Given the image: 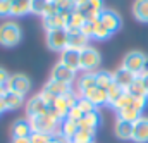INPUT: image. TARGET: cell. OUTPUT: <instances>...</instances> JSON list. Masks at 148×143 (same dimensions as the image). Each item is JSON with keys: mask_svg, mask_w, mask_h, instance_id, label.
<instances>
[{"mask_svg": "<svg viewBox=\"0 0 148 143\" xmlns=\"http://www.w3.org/2000/svg\"><path fill=\"white\" fill-rule=\"evenodd\" d=\"M23 40V30L16 21H3L0 24V45L5 48H12L19 45Z\"/></svg>", "mask_w": 148, "mask_h": 143, "instance_id": "1", "label": "cell"}, {"mask_svg": "<svg viewBox=\"0 0 148 143\" xmlns=\"http://www.w3.org/2000/svg\"><path fill=\"white\" fill-rule=\"evenodd\" d=\"M147 66H148V57L140 50H131L122 59V67L127 69L129 72H133V74H136V76H140L141 72L147 71Z\"/></svg>", "mask_w": 148, "mask_h": 143, "instance_id": "2", "label": "cell"}, {"mask_svg": "<svg viewBox=\"0 0 148 143\" xmlns=\"http://www.w3.org/2000/svg\"><path fill=\"white\" fill-rule=\"evenodd\" d=\"M45 41L47 47L53 52H64L69 45V33L66 28H59V30H50L45 33Z\"/></svg>", "mask_w": 148, "mask_h": 143, "instance_id": "3", "label": "cell"}, {"mask_svg": "<svg viewBox=\"0 0 148 143\" xmlns=\"http://www.w3.org/2000/svg\"><path fill=\"white\" fill-rule=\"evenodd\" d=\"M31 122L33 131H40V133H47V135H55L60 129V122L53 117H50L48 114H41L36 117H28Z\"/></svg>", "mask_w": 148, "mask_h": 143, "instance_id": "4", "label": "cell"}, {"mask_svg": "<svg viewBox=\"0 0 148 143\" xmlns=\"http://www.w3.org/2000/svg\"><path fill=\"white\" fill-rule=\"evenodd\" d=\"M100 64H102V55L95 47L88 45L86 48L81 50V71L83 72H95L100 67Z\"/></svg>", "mask_w": 148, "mask_h": 143, "instance_id": "5", "label": "cell"}, {"mask_svg": "<svg viewBox=\"0 0 148 143\" xmlns=\"http://www.w3.org/2000/svg\"><path fill=\"white\" fill-rule=\"evenodd\" d=\"M5 90L26 97V93L31 90V79H29L26 74H21V72L10 74L9 79H7V83H5Z\"/></svg>", "mask_w": 148, "mask_h": 143, "instance_id": "6", "label": "cell"}, {"mask_svg": "<svg viewBox=\"0 0 148 143\" xmlns=\"http://www.w3.org/2000/svg\"><path fill=\"white\" fill-rule=\"evenodd\" d=\"M77 98H79V95L76 93V90H73L71 93H67V95H64V97H57L55 100H53V110L57 112V116L60 117V121H64L66 117H67V114H69V110L77 104Z\"/></svg>", "mask_w": 148, "mask_h": 143, "instance_id": "7", "label": "cell"}, {"mask_svg": "<svg viewBox=\"0 0 148 143\" xmlns=\"http://www.w3.org/2000/svg\"><path fill=\"white\" fill-rule=\"evenodd\" d=\"M98 21L110 31L112 35L115 33V31H119L121 30V26H122V19H121V16H119V12L117 10H114V9H103L102 12H100V16H98Z\"/></svg>", "mask_w": 148, "mask_h": 143, "instance_id": "8", "label": "cell"}, {"mask_svg": "<svg viewBox=\"0 0 148 143\" xmlns=\"http://www.w3.org/2000/svg\"><path fill=\"white\" fill-rule=\"evenodd\" d=\"M59 62H62L64 66H67L69 69H73L74 72L81 71V52L67 47L64 52H60V59Z\"/></svg>", "mask_w": 148, "mask_h": 143, "instance_id": "9", "label": "cell"}, {"mask_svg": "<svg viewBox=\"0 0 148 143\" xmlns=\"http://www.w3.org/2000/svg\"><path fill=\"white\" fill-rule=\"evenodd\" d=\"M47 110H48V104L43 100V97L40 93L33 95L26 102V114H28V117H36V116H41V114H47Z\"/></svg>", "mask_w": 148, "mask_h": 143, "instance_id": "10", "label": "cell"}, {"mask_svg": "<svg viewBox=\"0 0 148 143\" xmlns=\"http://www.w3.org/2000/svg\"><path fill=\"white\" fill-rule=\"evenodd\" d=\"M50 78L52 79H57V81H62V83H67V85H73L74 81H76V72L73 69H69L67 66H64L62 62H57L52 67Z\"/></svg>", "mask_w": 148, "mask_h": 143, "instance_id": "11", "label": "cell"}, {"mask_svg": "<svg viewBox=\"0 0 148 143\" xmlns=\"http://www.w3.org/2000/svg\"><path fill=\"white\" fill-rule=\"evenodd\" d=\"M134 143H148V117L141 116L136 122H133V138Z\"/></svg>", "mask_w": 148, "mask_h": 143, "instance_id": "12", "label": "cell"}, {"mask_svg": "<svg viewBox=\"0 0 148 143\" xmlns=\"http://www.w3.org/2000/svg\"><path fill=\"white\" fill-rule=\"evenodd\" d=\"M81 97H83V98H86V100H90V102H91L97 109L109 104L107 90H103V88H100V86H95V88L88 90V91H86V93H83Z\"/></svg>", "mask_w": 148, "mask_h": 143, "instance_id": "13", "label": "cell"}, {"mask_svg": "<svg viewBox=\"0 0 148 143\" xmlns=\"http://www.w3.org/2000/svg\"><path fill=\"white\" fill-rule=\"evenodd\" d=\"M95 86H97V72H83L76 79V93L79 97Z\"/></svg>", "mask_w": 148, "mask_h": 143, "instance_id": "14", "label": "cell"}, {"mask_svg": "<svg viewBox=\"0 0 148 143\" xmlns=\"http://www.w3.org/2000/svg\"><path fill=\"white\" fill-rule=\"evenodd\" d=\"M31 133H33V128L28 117H21L12 122V138H29Z\"/></svg>", "mask_w": 148, "mask_h": 143, "instance_id": "15", "label": "cell"}, {"mask_svg": "<svg viewBox=\"0 0 148 143\" xmlns=\"http://www.w3.org/2000/svg\"><path fill=\"white\" fill-rule=\"evenodd\" d=\"M43 90H47L53 97H64V95H67V93L73 91V85H67V83H62V81H57V79H52L50 78L45 83Z\"/></svg>", "mask_w": 148, "mask_h": 143, "instance_id": "16", "label": "cell"}, {"mask_svg": "<svg viewBox=\"0 0 148 143\" xmlns=\"http://www.w3.org/2000/svg\"><path fill=\"white\" fill-rule=\"evenodd\" d=\"M112 76H114V83H115V85H119V86H121V88H124V90H127V88L134 83V79L138 78L136 74L129 72L127 69H124L122 66L112 72Z\"/></svg>", "mask_w": 148, "mask_h": 143, "instance_id": "17", "label": "cell"}, {"mask_svg": "<svg viewBox=\"0 0 148 143\" xmlns=\"http://www.w3.org/2000/svg\"><path fill=\"white\" fill-rule=\"evenodd\" d=\"M77 124H79V128H83V129L97 131V128L102 124V116H100V112H98V110L90 112V114H84Z\"/></svg>", "mask_w": 148, "mask_h": 143, "instance_id": "18", "label": "cell"}, {"mask_svg": "<svg viewBox=\"0 0 148 143\" xmlns=\"http://www.w3.org/2000/svg\"><path fill=\"white\" fill-rule=\"evenodd\" d=\"M114 133L119 140L122 142H127L133 138V122H127V121H122V119H117L115 124H114Z\"/></svg>", "mask_w": 148, "mask_h": 143, "instance_id": "19", "label": "cell"}, {"mask_svg": "<svg viewBox=\"0 0 148 143\" xmlns=\"http://www.w3.org/2000/svg\"><path fill=\"white\" fill-rule=\"evenodd\" d=\"M2 100H3V105L7 110H16V109L24 105V97L19 93L9 91V90H5V93L2 95Z\"/></svg>", "mask_w": 148, "mask_h": 143, "instance_id": "20", "label": "cell"}, {"mask_svg": "<svg viewBox=\"0 0 148 143\" xmlns=\"http://www.w3.org/2000/svg\"><path fill=\"white\" fill-rule=\"evenodd\" d=\"M67 33H69V45L67 47L76 48V50L81 52L83 48H86L90 45V38L84 36L81 31H67Z\"/></svg>", "mask_w": 148, "mask_h": 143, "instance_id": "21", "label": "cell"}, {"mask_svg": "<svg viewBox=\"0 0 148 143\" xmlns=\"http://www.w3.org/2000/svg\"><path fill=\"white\" fill-rule=\"evenodd\" d=\"M133 16L140 23H148V0H134Z\"/></svg>", "mask_w": 148, "mask_h": 143, "instance_id": "22", "label": "cell"}, {"mask_svg": "<svg viewBox=\"0 0 148 143\" xmlns=\"http://www.w3.org/2000/svg\"><path fill=\"white\" fill-rule=\"evenodd\" d=\"M84 23H86V17H84L77 9H74L73 14H71V17H69V23H67L66 30H67V31H81V28H83Z\"/></svg>", "mask_w": 148, "mask_h": 143, "instance_id": "23", "label": "cell"}, {"mask_svg": "<svg viewBox=\"0 0 148 143\" xmlns=\"http://www.w3.org/2000/svg\"><path fill=\"white\" fill-rule=\"evenodd\" d=\"M77 129H79V124L76 122V121H73V119H69V117H66L62 122H60V133L67 138V140H73L74 135L77 133Z\"/></svg>", "mask_w": 148, "mask_h": 143, "instance_id": "24", "label": "cell"}, {"mask_svg": "<svg viewBox=\"0 0 148 143\" xmlns=\"http://www.w3.org/2000/svg\"><path fill=\"white\" fill-rule=\"evenodd\" d=\"M140 117H141V112L133 107V104L129 107L117 110V119H122V121H127V122H136Z\"/></svg>", "mask_w": 148, "mask_h": 143, "instance_id": "25", "label": "cell"}, {"mask_svg": "<svg viewBox=\"0 0 148 143\" xmlns=\"http://www.w3.org/2000/svg\"><path fill=\"white\" fill-rule=\"evenodd\" d=\"M126 91H127L133 98H148V93H147V90H145V86H143V81H141L140 76L134 79V83H133Z\"/></svg>", "mask_w": 148, "mask_h": 143, "instance_id": "26", "label": "cell"}, {"mask_svg": "<svg viewBox=\"0 0 148 143\" xmlns=\"http://www.w3.org/2000/svg\"><path fill=\"white\" fill-rule=\"evenodd\" d=\"M31 12V0H14L12 2V16H26Z\"/></svg>", "mask_w": 148, "mask_h": 143, "instance_id": "27", "label": "cell"}, {"mask_svg": "<svg viewBox=\"0 0 148 143\" xmlns=\"http://www.w3.org/2000/svg\"><path fill=\"white\" fill-rule=\"evenodd\" d=\"M95 133L97 131H90V129H83L79 128L77 133L74 135L71 143H95Z\"/></svg>", "mask_w": 148, "mask_h": 143, "instance_id": "28", "label": "cell"}, {"mask_svg": "<svg viewBox=\"0 0 148 143\" xmlns=\"http://www.w3.org/2000/svg\"><path fill=\"white\" fill-rule=\"evenodd\" d=\"M112 85H114V76L109 71H97V86L103 88V90H109Z\"/></svg>", "mask_w": 148, "mask_h": 143, "instance_id": "29", "label": "cell"}, {"mask_svg": "<svg viewBox=\"0 0 148 143\" xmlns=\"http://www.w3.org/2000/svg\"><path fill=\"white\" fill-rule=\"evenodd\" d=\"M124 93H126V90H124V88H121L119 85H115V83H114L110 88L107 90V97H109V104H107V105L114 107V105L119 102V98H121Z\"/></svg>", "mask_w": 148, "mask_h": 143, "instance_id": "30", "label": "cell"}, {"mask_svg": "<svg viewBox=\"0 0 148 143\" xmlns=\"http://www.w3.org/2000/svg\"><path fill=\"white\" fill-rule=\"evenodd\" d=\"M112 36V33L97 19L95 21V33H93V40H98V41H105V40H109Z\"/></svg>", "mask_w": 148, "mask_h": 143, "instance_id": "31", "label": "cell"}, {"mask_svg": "<svg viewBox=\"0 0 148 143\" xmlns=\"http://www.w3.org/2000/svg\"><path fill=\"white\" fill-rule=\"evenodd\" d=\"M50 0H31V14H36V16H43L47 5H48Z\"/></svg>", "mask_w": 148, "mask_h": 143, "instance_id": "32", "label": "cell"}, {"mask_svg": "<svg viewBox=\"0 0 148 143\" xmlns=\"http://www.w3.org/2000/svg\"><path fill=\"white\" fill-rule=\"evenodd\" d=\"M133 100H134V98H133V97H131V95L126 91V93H124V95L119 98V102H117V104H115L112 109H114L115 112H117V110H121V109H126V107H129V105L133 104Z\"/></svg>", "mask_w": 148, "mask_h": 143, "instance_id": "33", "label": "cell"}, {"mask_svg": "<svg viewBox=\"0 0 148 143\" xmlns=\"http://www.w3.org/2000/svg\"><path fill=\"white\" fill-rule=\"evenodd\" d=\"M77 107L83 110V114H90V112L98 110V109L95 107L90 100H86V98H83V97H79V98H77Z\"/></svg>", "mask_w": 148, "mask_h": 143, "instance_id": "34", "label": "cell"}, {"mask_svg": "<svg viewBox=\"0 0 148 143\" xmlns=\"http://www.w3.org/2000/svg\"><path fill=\"white\" fill-rule=\"evenodd\" d=\"M50 140H52V135L40 133V131H33L31 136H29V142L31 143H48Z\"/></svg>", "mask_w": 148, "mask_h": 143, "instance_id": "35", "label": "cell"}, {"mask_svg": "<svg viewBox=\"0 0 148 143\" xmlns=\"http://www.w3.org/2000/svg\"><path fill=\"white\" fill-rule=\"evenodd\" d=\"M12 16V2L0 0V17H10Z\"/></svg>", "mask_w": 148, "mask_h": 143, "instance_id": "36", "label": "cell"}, {"mask_svg": "<svg viewBox=\"0 0 148 143\" xmlns=\"http://www.w3.org/2000/svg\"><path fill=\"white\" fill-rule=\"evenodd\" d=\"M59 7V10H74L76 9V0H53Z\"/></svg>", "mask_w": 148, "mask_h": 143, "instance_id": "37", "label": "cell"}, {"mask_svg": "<svg viewBox=\"0 0 148 143\" xmlns=\"http://www.w3.org/2000/svg\"><path fill=\"white\" fill-rule=\"evenodd\" d=\"M97 21V19H95ZM95 21H86L84 24H83V28H81V33L84 36H88L90 40L93 38V33H95Z\"/></svg>", "mask_w": 148, "mask_h": 143, "instance_id": "38", "label": "cell"}, {"mask_svg": "<svg viewBox=\"0 0 148 143\" xmlns=\"http://www.w3.org/2000/svg\"><path fill=\"white\" fill-rule=\"evenodd\" d=\"M59 12H60V10H59V7H57V3H55L53 0H50L41 17H50V16H55V14H59Z\"/></svg>", "mask_w": 148, "mask_h": 143, "instance_id": "39", "label": "cell"}, {"mask_svg": "<svg viewBox=\"0 0 148 143\" xmlns=\"http://www.w3.org/2000/svg\"><path fill=\"white\" fill-rule=\"evenodd\" d=\"M83 116H84V114H83V110H81V109L77 107V104H76V105L69 110V114H67V117H69V119H73V121H76V122H79Z\"/></svg>", "mask_w": 148, "mask_h": 143, "instance_id": "40", "label": "cell"}, {"mask_svg": "<svg viewBox=\"0 0 148 143\" xmlns=\"http://www.w3.org/2000/svg\"><path fill=\"white\" fill-rule=\"evenodd\" d=\"M147 105H148V98H134L133 100V107L136 109V110H140L141 114L147 109Z\"/></svg>", "mask_w": 148, "mask_h": 143, "instance_id": "41", "label": "cell"}, {"mask_svg": "<svg viewBox=\"0 0 148 143\" xmlns=\"http://www.w3.org/2000/svg\"><path fill=\"white\" fill-rule=\"evenodd\" d=\"M9 72L5 71L3 67H0V86H5V83H7V79H9Z\"/></svg>", "mask_w": 148, "mask_h": 143, "instance_id": "42", "label": "cell"}, {"mask_svg": "<svg viewBox=\"0 0 148 143\" xmlns=\"http://www.w3.org/2000/svg\"><path fill=\"white\" fill-rule=\"evenodd\" d=\"M140 78H141V81H143V86H145V90H147V93H148V71L141 72V74H140Z\"/></svg>", "mask_w": 148, "mask_h": 143, "instance_id": "43", "label": "cell"}, {"mask_svg": "<svg viewBox=\"0 0 148 143\" xmlns=\"http://www.w3.org/2000/svg\"><path fill=\"white\" fill-rule=\"evenodd\" d=\"M12 143H31L29 138H12Z\"/></svg>", "mask_w": 148, "mask_h": 143, "instance_id": "44", "label": "cell"}, {"mask_svg": "<svg viewBox=\"0 0 148 143\" xmlns=\"http://www.w3.org/2000/svg\"><path fill=\"white\" fill-rule=\"evenodd\" d=\"M86 2H90V0H76V5H81V3H86Z\"/></svg>", "mask_w": 148, "mask_h": 143, "instance_id": "45", "label": "cell"}, {"mask_svg": "<svg viewBox=\"0 0 148 143\" xmlns=\"http://www.w3.org/2000/svg\"><path fill=\"white\" fill-rule=\"evenodd\" d=\"M3 93H5V86H0V97H2Z\"/></svg>", "mask_w": 148, "mask_h": 143, "instance_id": "46", "label": "cell"}, {"mask_svg": "<svg viewBox=\"0 0 148 143\" xmlns=\"http://www.w3.org/2000/svg\"><path fill=\"white\" fill-rule=\"evenodd\" d=\"M48 143H59V142H57V140H55V138L52 136V140H50V142H48Z\"/></svg>", "mask_w": 148, "mask_h": 143, "instance_id": "47", "label": "cell"}, {"mask_svg": "<svg viewBox=\"0 0 148 143\" xmlns=\"http://www.w3.org/2000/svg\"><path fill=\"white\" fill-rule=\"evenodd\" d=\"M9 2H14V0H9Z\"/></svg>", "mask_w": 148, "mask_h": 143, "instance_id": "48", "label": "cell"}]
</instances>
